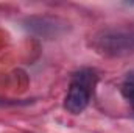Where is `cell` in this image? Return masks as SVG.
<instances>
[{
	"instance_id": "3957f363",
	"label": "cell",
	"mask_w": 134,
	"mask_h": 133,
	"mask_svg": "<svg viewBox=\"0 0 134 133\" xmlns=\"http://www.w3.org/2000/svg\"><path fill=\"white\" fill-rule=\"evenodd\" d=\"M27 24H28L27 27L39 36H52V34L56 36L59 28V25H56V21L48 17H31L28 19Z\"/></svg>"
},
{
	"instance_id": "7a4b0ae2",
	"label": "cell",
	"mask_w": 134,
	"mask_h": 133,
	"mask_svg": "<svg viewBox=\"0 0 134 133\" xmlns=\"http://www.w3.org/2000/svg\"><path fill=\"white\" fill-rule=\"evenodd\" d=\"M97 85V75L92 69H80L73 74L70 88L64 99V108L72 114L83 113L94 94V88Z\"/></svg>"
},
{
	"instance_id": "277c9868",
	"label": "cell",
	"mask_w": 134,
	"mask_h": 133,
	"mask_svg": "<svg viewBox=\"0 0 134 133\" xmlns=\"http://www.w3.org/2000/svg\"><path fill=\"white\" fill-rule=\"evenodd\" d=\"M122 96L125 97V100L130 102V105L134 110V70H130L122 83Z\"/></svg>"
},
{
	"instance_id": "6da1fadb",
	"label": "cell",
	"mask_w": 134,
	"mask_h": 133,
	"mask_svg": "<svg viewBox=\"0 0 134 133\" xmlns=\"http://www.w3.org/2000/svg\"><path fill=\"white\" fill-rule=\"evenodd\" d=\"M92 47L106 57L134 53V25L106 27L92 36Z\"/></svg>"
}]
</instances>
